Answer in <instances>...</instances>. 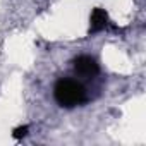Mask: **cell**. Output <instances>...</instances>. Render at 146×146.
<instances>
[{
	"instance_id": "obj_1",
	"label": "cell",
	"mask_w": 146,
	"mask_h": 146,
	"mask_svg": "<svg viewBox=\"0 0 146 146\" xmlns=\"http://www.w3.org/2000/svg\"><path fill=\"white\" fill-rule=\"evenodd\" d=\"M53 96H55L57 103L60 107H65V108L78 107V105L86 102L84 88L78 81H72V79H60V81H57V84L53 88Z\"/></svg>"
},
{
	"instance_id": "obj_2",
	"label": "cell",
	"mask_w": 146,
	"mask_h": 146,
	"mask_svg": "<svg viewBox=\"0 0 146 146\" xmlns=\"http://www.w3.org/2000/svg\"><path fill=\"white\" fill-rule=\"evenodd\" d=\"M74 69L78 74L81 76H86V78H91V76H96L98 74V64L93 57H88V55H81L74 60Z\"/></svg>"
},
{
	"instance_id": "obj_3",
	"label": "cell",
	"mask_w": 146,
	"mask_h": 146,
	"mask_svg": "<svg viewBox=\"0 0 146 146\" xmlns=\"http://www.w3.org/2000/svg\"><path fill=\"white\" fill-rule=\"evenodd\" d=\"M108 14L105 9H100L96 7L93 12H91V17H90V33H98L102 29H105L108 26Z\"/></svg>"
},
{
	"instance_id": "obj_4",
	"label": "cell",
	"mask_w": 146,
	"mask_h": 146,
	"mask_svg": "<svg viewBox=\"0 0 146 146\" xmlns=\"http://www.w3.org/2000/svg\"><path fill=\"white\" fill-rule=\"evenodd\" d=\"M26 134H28V125H21V127L14 129V132H12V136H14L16 139H21V137H24Z\"/></svg>"
}]
</instances>
